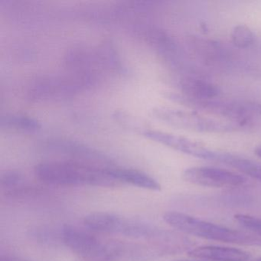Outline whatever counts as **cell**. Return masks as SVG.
<instances>
[{"mask_svg": "<svg viewBox=\"0 0 261 261\" xmlns=\"http://www.w3.org/2000/svg\"><path fill=\"white\" fill-rule=\"evenodd\" d=\"M108 169L74 160L45 162L35 167V174L42 182L51 186L111 188L123 185L110 174Z\"/></svg>", "mask_w": 261, "mask_h": 261, "instance_id": "6da1fadb", "label": "cell"}, {"mask_svg": "<svg viewBox=\"0 0 261 261\" xmlns=\"http://www.w3.org/2000/svg\"><path fill=\"white\" fill-rule=\"evenodd\" d=\"M166 97L196 112L210 114L238 125L241 129L255 127L261 123V103L241 100H195L181 94L168 92Z\"/></svg>", "mask_w": 261, "mask_h": 261, "instance_id": "7a4b0ae2", "label": "cell"}, {"mask_svg": "<svg viewBox=\"0 0 261 261\" xmlns=\"http://www.w3.org/2000/svg\"><path fill=\"white\" fill-rule=\"evenodd\" d=\"M163 220L169 226L186 234L239 245L261 247L260 237L213 224L186 214L168 212Z\"/></svg>", "mask_w": 261, "mask_h": 261, "instance_id": "3957f363", "label": "cell"}, {"mask_svg": "<svg viewBox=\"0 0 261 261\" xmlns=\"http://www.w3.org/2000/svg\"><path fill=\"white\" fill-rule=\"evenodd\" d=\"M152 114L156 120L169 126L192 132L224 134L242 129L235 123L211 118L195 111L158 107L152 110Z\"/></svg>", "mask_w": 261, "mask_h": 261, "instance_id": "277c9868", "label": "cell"}, {"mask_svg": "<svg viewBox=\"0 0 261 261\" xmlns=\"http://www.w3.org/2000/svg\"><path fill=\"white\" fill-rule=\"evenodd\" d=\"M61 239L71 251L85 260L112 261L110 241H103L82 229L65 224L61 229Z\"/></svg>", "mask_w": 261, "mask_h": 261, "instance_id": "5b68a950", "label": "cell"}, {"mask_svg": "<svg viewBox=\"0 0 261 261\" xmlns=\"http://www.w3.org/2000/svg\"><path fill=\"white\" fill-rule=\"evenodd\" d=\"M185 181L196 186L210 188H230L243 186L246 178L239 174L220 168L198 166L186 169Z\"/></svg>", "mask_w": 261, "mask_h": 261, "instance_id": "8992f818", "label": "cell"}, {"mask_svg": "<svg viewBox=\"0 0 261 261\" xmlns=\"http://www.w3.org/2000/svg\"><path fill=\"white\" fill-rule=\"evenodd\" d=\"M142 134L149 140L160 143L174 150L182 152L186 155L201 159V160L216 161L218 152L208 149L201 143L186 137L174 135V134L163 132V131L155 130V129H143L142 131Z\"/></svg>", "mask_w": 261, "mask_h": 261, "instance_id": "52a82bcc", "label": "cell"}, {"mask_svg": "<svg viewBox=\"0 0 261 261\" xmlns=\"http://www.w3.org/2000/svg\"><path fill=\"white\" fill-rule=\"evenodd\" d=\"M146 241L157 256L182 253L192 246V241L187 237L159 227Z\"/></svg>", "mask_w": 261, "mask_h": 261, "instance_id": "ba28073f", "label": "cell"}, {"mask_svg": "<svg viewBox=\"0 0 261 261\" xmlns=\"http://www.w3.org/2000/svg\"><path fill=\"white\" fill-rule=\"evenodd\" d=\"M51 147L56 150L60 151L62 153L67 154L74 158V161L87 163L101 168L113 167L112 162L106 155L101 152H99L96 149L88 147L81 143L73 141L53 142Z\"/></svg>", "mask_w": 261, "mask_h": 261, "instance_id": "9c48e42d", "label": "cell"}, {"mask_svg": "<svg viewBox=\"0 0 261 261\" xmlns=\"http://www.w3.org/2000/svg\"><path fill=\"white\" fill-rule=\"evenodd\" d=\"M191 49L204 64L211 66L227 65L230 56L218 42L198 36H192L189 41Z\"/></svg>", "mask_w": 261, "mask_h": 261, "instance_id": "30bf717a", "label": "cell"}, {"mask_svg": "<svg viewBox=\"0 0 261 261\" xmlns=\"http://www.w3.org/2000/svg\"><path fill=\"white\" fill-rule=\"evenodd\" d=\"M188 254L192 257L213 261H247L250 256L244 250L219 246L197 247L189 250Z\"/></svg>", "mask_w": 261, "mask_h": 261, "instance_id": "8fae6325", "label": "cell"}, {"mask_svg": "<svg viewBox=\"0 0 261 261\" xmlns=\"http://www.w3.org/2000/svg\"><path fill=\"white\" fill-rule=\"evenodd\" d=\"M83 222L91 231L122 234L126 218L108 212H94L85 216Z\"/></svg>", "mask_w": 261, "mask_h": 261, "instance_id": "7c38bea8", "label": "cell"}, {"mask_svg": "<svg viewBox=\"0 0 261 261\" xmlns=\"http://www.w3.org/2000/svg\"><path fill=\"white\" fill-rule=\"evenodd\" d=\"M181 94L195 100H210L218 98L220 89L216 85L195 77H185L180 82Z\"/></svg>", "mask_w": 261, "mask_h": 261, "instance_id": "4fadbf2b", "label": "cell"}, {"mask_svg": "<svg viewBox=\"0 0 261 261\" xmlns=\"http://www.w3.org/2000/svg\"><path fill=\"white\" fill-rule=\"evenodd\" d=\"M110 174L122 184H129L151 191L161 190L160 183L147 174L136 169L111 167Z\"/></svg>", "mask_w": 261, "mask_h": 261, "instance_id": "5bb4252c", "label": "cell"}, {"mask_svg": "<svg viewBox=\"0 0 261 261\" xmlns=\"http://www.w3.org/2000/svg\"><path fill=\"white\" fill-rule=\"evenodd\" d=\"M216 162L224 163L261 182V165L234 154L218 152Z\"/></svg>", "mask_w": 261, "mask_h": 261, "instance_id": "9a60e30c", "label": "cell"}, {"mask_svg": "<svg viewBox=\"0 0 261 261\" xmlns=\"http://www.w3.org/2000/svg\"><path fill=\"white\" fill-rule=\"evenodd\" d=\"M0 126L2 129L19 131L23 133H33L42 127L36 119L21 114H6L1 117Z\"/></svg>", "mask_w": 261, "mask_h": 261, "instance_id": "2e32d148", "label": "cell"}, {"mask_svg": "<svg viewBox=\"0 0 261 261\" xmlns=\"http://www.w3.org/2000/svg\"><path fill=\"white\" fill-rule=\"evenodd\" d=\"M157 227L138 218H126L124 228L122 234L135 239L147 241Z\"/></svg>", "mask_w": 261, "mask_h": 261, "instance_id": "e0dca14e", "label": "cell"}, {"mask_svg": "<svg viewBox=\"0 0 261 261\" xmlns=\"http://www.w3.org/2000/svg\"><path fill=\"white\" fill-rule=\"evenodd\" d=\"M230 36L233 45L238 48H249L255 42L254 33L247 25H236L232 30Z\"/></svg>", "mask_w": 261, "mask_h": 261, "instance_id": "ac0fdd59", "label": "cell"}, {"mask_svg": "<svg viewBox=\"0 0 261 261\" xmlns=\"http://www.w3.org/2000/svg\"><path fill=\"white\" fill-rule=\"evenodd\" d=\"M23 180V175L18 171H6L0 177V185L7 192L22 186Z\"/></svg>", "mask_w": 261, "mask_h": 261, "instance_id": "d6986e66", "label": "cell"}, {"mask_svg": "<svg viewBox=\"0 0 261 261\" xmlns=\"http://www.w3.org/2000/svg\"><path fill=\"white\" fill-rule=\"evenodd\" d=\"M234 219L243 227L248 229L250 231L254 232L258 236H261V218L237 214L234 215Z\"/></svg>", "mask_w": 261, "mask_h": 261, "instance_id": "ffe728a7", "label": "cell"}, {"mask_svg": "<svg viewBox=\"0 0 261 261\" xmlns=\"http://www.w3.org/2000/svg\"><path fill=\"white\" fill-rule=\"evenodd\" d=\"M0 261H30L23 258L17 257V256H4L1 257Z\"/></svg>", "mask_w": 261, "mask_h": 261, "instance_id": "44dd1931", "label": "cell"}, {"mask_svg": "<svg viewBox=\"0 0 261 261\" xmlns=\"http://www.w3.org/2000/svg\"><path fill=\"white\" fill-rule=\"evenodd\" d=\"M254 153L255 155H257L259 158L261 159V145L255 148Z\"/></svg>", "mask_w": 261, "mask_h": 261, "instance_id": "7402d4cb", "label": "cell"}, {"mask_svg": "<svg viewBox=\"0 0 261 261\" xmlns=\"http://www.w3.org/2000/svg\"><path fill=\"white\" fill-rule=\"evenodd\" d=\"M175 261H191V260H186V259H180V260H175Z\"/></svg>", "mask_w": 261, "mask_h": 261, "instance_id": "603a6c76", "label": "cell"}, {"mask_svg": "<svg viewBox=\"0 0 261 261\" xmlns=\"http://www.w3.org/2000/svg\"><path fill=\"white\" fill-rule=\"evenodd\" d=\"M256 261H261V258H260V259H256Z\"/></svg>", "mask_w": 261, "mask_h": 261, "instance_id": "cb8c5ba5", "label": "cell"}]
</instances>
